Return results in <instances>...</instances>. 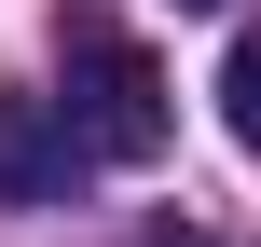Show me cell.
Here are the masks:
<instances>
[{
    "label": "cell",
    "mask_w": 261,
    "mask_h": 247,
    "mask_svg": "<svg viewBox=\"0 0 261 247\" xmlns=\"http://www.w3.org/2000/svg\"><path fill=\"white\" fill-rule=\"evenodd\" d=\"M55 69H69V124H83V151L96 165H151L165 138H179V110H165V69H151V41L138 28H110V14H55Z\"/></svg>",
    "instance_id": "obj_1"
},
{
    "label": "cell",
    "mask_w": 261,
    "mask_h": 247,
    "mask_svg": "<svg viewBox=\"0 0 261 247\" xmlns=\"http://www.w3.org/2000/svg\"><path fill=\"white\" fill-rule=\"evenodd\" d=\"M83 165V124L55 96H0V206H55Z\"/></svg>",
    "instance_id": "obj_2"
},
{
    "label": "cell",
    "mask_w": 261,
    "mask_h": 247,
    "mask_svg": "<svg viewBox=\"0 0 261 247\" xmlns=\"http://www.w3.org/2000/svg\"><path fill=\"white\" fill-rule=\"evenodd\" d=\"M220 124L261 151V28H234V55H220Z\"/></svg>",
    "instance_id": "obj_3"
},
{
    "label": "cell",
    "mask_w": 261,
    "mask_h": 247,
    "mask_svg": "<svg viewBox=\"0 0 261 247\" xmlns=\"http://www.w3.org/2000/svg\"><path fill=\"white\" fill-rule=\"evenodd\" d=\"M179 14H220V0H179Z\"/></svg>",
    "instance_id": "obj_4"
},
{
    "label": "cell",
    "mask_w": 261,
    "mask_h": 247,
    "mask_svg": "<svg viewBox=\"0 0 261 247\" xmlns=\"http://www.w3.org/2000/svg\"><path fill=\"white\" fill-rule=\"evenodd\" d=\"M179 247H206V234H179Z\"/></svg>",
    "instance_id": "obj_5"
}]
</instances>
